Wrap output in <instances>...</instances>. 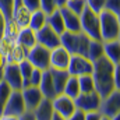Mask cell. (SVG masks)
<instances>
[{
  "label": "cell",
  "mask_w": 120,
  "mask_h": 120,
  "mask_svg": "<svg viewBox=\"0 0 120 120\" xmlns=\"http://www.w3.org/2000/svg\"><path fill=\"white\" fill-rule=\"evenodd\" d=\"M50 120H66L64 117H61L60 115H57V113H53V116H52V119Z\"/></svg>",
  "instance_id": "46"
},
{
  "label": "cell",
  "mask_w": 120,
  "mask_h": 120,
  "mask_svg": "<svg viewBox=\"0 0 120 120\" xmlns=\"http://www.w3.org/2000/svg\"><path fill=\"white\" fill-rule=\"evenodd\" d=\"M22 94V99H24V103H25V109L27 110H35V108L41 103V101L43 99V95L42 92L39 91L38 87H27V88H22L21 90Z\"/></svg>",
  "instance_id": "13"
},
{
  "label": "cell",
  "mask_w": 120,
  "mask_h": 120,
  "mask_svg": "<svg viewBox=\"0 0 120 120\" xmlns=\"http://www.w3.org/2000/svg\"><path fill=\"white\" fill-rule=\"evenodd\" d=\"M3 81L13 91H21L22 88V75L20 73L18 64H6L3 68Z\"/></svg>",
  "instance_id": "9"
},
{
  "label": "cell",
  "mask_w": 120,
  "mask_h": 120,
  "mask_svg": "<svg viewBox=\"0 0 120 120\" xmlns=\"http://www.w3.org/2000/svg\"><path fill=\"white\" fill-rule=\"evenodd\" d=\"M52 105H53V110L55 113L60 115L61 117L64 119H68L75 110V103H74V99H71L70 96L64 95V94H60L56 95L53 99H52Z\"/></svg>",
  "instance_id": "8"
},
{
  "label": "cell",
  "mask_w": 120,
  "mask_h": 120,
  "mask_svg": "<svg viewBox=\"0 0 120 120\" xmlns=\"http://www.w3.org/2000/svg\"><path fill=\"white\" fill-rule=\"evenodd\" d=\"M99 32L102 42L120 39V15L106 10L99 13Z\"/></svg>",
  "instance_id": "2"
},
{
  "label": "cell",
  "mask_w": 120,
  "mask_h": 120,
  "mask_svg": "<svg viewBox=\"0 0 120 120\" xmlns=\"http://www.w3.org/2000/svg\"><path fill=\"white\" fill-rule=\"evenodd\" d=\"M49 56H50V50L43 48L42 45L36 43L35 46H32L31 49H28V55H27V60L35 68H39L42 71L49 70Z\"/></svg>",
  "instance_id": "4"
},
{
  "label": "cell",
  "mask_w": 120,
  "mask_h": 120,
  "mask_svg": "<svg viewBox=\"0 0 120 120\" xmlns=\"http://www.w3.org/2000/svg\"><path fill=\"white\" fill-rule=\"evenodd\" d=\"M105 10L110 11L116 15H120V0H106L105 1Z\"/></svg>",
  "instance_id": "35"
},
{
  "label": "cell",
  "mask_w": 120,
  "mask_h": 120,
  "mask_svg": "<svg viewBox=\"0 0 120 120\" xmlns=\"http://www.w3.org/2000/svg\"><path fill=\"white\" fill-rule=\"evenodd\" d=\"M66 7H67L70 11H73V13H75L77 15H80V14L84 11V8H85L87 6H85V0H67Z\"/></svg>",
  "instance_id": "30"
},
{
  "label": "cell",
  "mask_w": 120,
  "mask_h": 120,
  "mask_svg": "<svg viewBox=\"0 0 120 120\" xmlns=\"http://www.w3.org/2000/svg\"><path fill=\"white\" fill-rule=\"evenodd\" d=\"M14 7V0H0V10L6 15V18H11Z\"/></svg>",
  "instance_id": "34"
},
{
  "label": "cell",
  "mask_w": 120,
  "mask_h": 120,
  "mask_svg": "<svg viewBox=\"0 0 120 120\" xmlns=\"http://www.w3.org/2000/svg\"><path fill=\"white\" fill-rule=\"evenodd\" d=\"M67 73H68V75H74V77L91 74L92 73V61L88 57H84L80 55H71L68 67H67Z\"/></svg>",
  "instance_id": "7"
},
{
  "label": "cell",
  "mask_w": 120,
  "mask_h": 120,
  "mask_svg": "<svg viewBox=\"0 0 120 120\" xmlns=\"http://www.w3.org/2000/svg\"><path fill=\"white\" fill-rule=\"evenodd\" d=\"M6 21H7V18H6V15L3 14V11L0 10V36H3V34H4V27H6Z\"/></svg>",
  "instance_id": "43"
},
{
  "label": "cell",
  "mask_w": 120,
  "mask_h": 120,
  "mask_svg": "<svg viewBox=\"0 0 120 120\" xmlns=\"http://www.w3.org/2000/svg\"><path fill=\"white\" fill-rule=\"evenodd\" d=\"M115 66L112 61L106 59L105 56L99 60L92 63V78L95 84V92L99 94V96L103 99L109 94H112L115 88V81H113V73H115Z\"/></svg>",
  "instance_id": "1"
},
{
  "label": "cell",
  "mask_w": 120,
  "mask_h": 120,
  "mask_svg": "<svg viewBox=\"0 0 120 120\" xmlns=\"http://www.w3.org/2000/svg\"><path fill=\"white\" fill-rule=\"evenodd\" d=\"M18 68H20V73H21V75H22V80H28L35 67L31 64L28 60L25 59V60H22V61L18 64Z\"/></svg>",
  "instance_id": "31"
},
{
  "label": "cell",
  "mask_w": 120,
  "mask_h": 120,
  "mask_svg": "<svg viewBox=\"0 0 120 120\" xmlns=\"http://www.w3.org/2000/svg\"><path fill=\"white\" fill-rule=\"evenodd\" d=\"M75 108L82 110L84 113H90V112H99L101 109V103H102V98L99 96L98 92H90V94H80L75 99H74Z\"/></svg>",
  "instance_id": "5"
},
{
  "label": "cell",
  "mask_w": 120,
  "mask_h": 120,
  "mask_svg": "<svg viewBox=\"0 0 120 120\" xmlns=\"http://www.w3.org/2000/svg\"><path fill=\"white\" fill-rule=\"evenodd\" d=\"M101 120H110V119H109V117H106V116H103V115H102V119H101Z\"/></svg>",
  "instance_id": "49"
},
{
  "label": "cell",
  "mask_w": 120,
  "mask_h": 120,
  "mask_svg": "<svg viewBox=\"0 0 120 120\" xmlns=\"http://www.w3.org/2000/svg\"><path fill=\"white\" fill-rule=\"evenodd\" d=\"M63 94L67 95V96H70L71 99H75V98L80 95V87H78V80H77V77L68 75L67 82H66L64 90H63Z\"/></svg>",
  "instance_id": "25"
},
{
  "label": "cell",
  "mask_w": 120,
  "mask_h": 120,
  "mask_svg": "<svg viewBox=\"0 0 120 120\" xmlns=\"http://www.w3.org/2000/svg\"><path fill=\"white\" fill-rule=\"evenodd\" d=\"M50 73H52V80H53L56 95L63 94L64 85H66L67 78H68V73L66 70H50Z\"/></svg>",
  "instance_id": "23"
},
{
  "label": "cell",
  "mask_w": 120,
  "mask_h": 120,
  "mask_svg": "<svg viewBox=\"0 0 120 120\" xmlns=\"http://www.w3.org/2000/svg\"><path fill=\"white\" fill-rule=\"evenodd\" d=\"M42 70H39V68H34V71H32V74L30 75V84L32 87H38L39 84H41V80H42Z\"/></svg>",
  "instance_id": "36"
},
{
  "label": "cell",
  "mask_w": 120,
  "mask_h": 120,
  "mask_svg": "<svg viewBox=\"0 0 120 120\" xmlns=\"http://www.w3.org/2000/svg\"><path fill=\"white\" fill-rule=\"evenodd\" d=\"M20 30H21V27H20L13 18H7L6 27H4V34H3V35L15 42V39H17V36H18V34H20Z\"/></svg>",
  "instance_id": "27"
},
{
  "label": "cell",
  "mask_w": 120,
  "mask_h": 120,
  "mask_svg": "<svg viewBox=\"0 0 120 120\" xmlns=\"http://www.w3.org/2000/svg\"><path fill=\"white\" fill-rule=\"evenodd\" d=\"M38 88L42 92L43 98L53 99V98L56 96V91H55V85H53L50 68H49V70H45V71L42 73V80H41V84L38 85Z\"/></svg>",
  "instance_id": "15"
},
{
  "label": "cell",
  "mask_w": 120,
  "mask_h": 120,
  "mask_svg": "<svg viewBox=\"0 0 120 120\" xmlns=\"http://www.w3.org/2000/svg\"><path fill=\"white\" fill-rule=\"evenodd\" d=\"M53 113H55V110H53L52 99H48V98H43L41 101V103L34 110V115H35L36 120H50Z\"/></svg>",
  "instance_id": "18"
},
{
  "label": "cell",
  "mask_w": 120,
  "mask_h": 120,
  "mask_svg": "<svg viewBox=\"0 0 120 120\" xmlns=\"http://www.w3.org/2000/svg\"><path fill=\"white\" fill-rule=\"evenodd\" d=\"M70 56L71 55L61 45L52 49L50 56H49L50 70H66L67 71V67H68V63H70Z\"/></svg>",
  "instance_id": "12"
},
{
  "label": "cell",
  "mask_w": 120,
  "mask_h": 120,
  "mask_svg": "<svg viewBox=\"0 0 120 120\" xmlns=\"http://www.w3.org/2000/svg\"><path fill=\"white\" fill-rule=\"evenodd\" d=\"M90 38L80 32V41H78V48H77V53L75 55H80V56H84L87 57V53H88V46H90Z\"/></svg>",
  "instance_id": "29"
},
{
  "label": "cell",
  "mask_w": 120,
  "mask_h": 120,
  "mask_svg": "<svg viewBox=\"0 0 120 120\" xmlns=\"http://www.w3.org/2000/svg\"><path fill=\"white\" fill-rule=\"evenodd\" d=\"M14 43H15V42L11 41L10 38H7V36H4V35L0 36V53H1L3 56H7Z\"/></svg>",
  "instance_id": "33"
},
{
  "label": "cell",
  "mask_w": 120,
  "mask_h": 120,
  "mask_svg": "<svg viewBox=\"0 0 120 120\" xmlns=\"http://www.w3.org/2000/svg\"><path fill=\"white\" fill-rule=\"evenodd\" d=\"M25 110L27 109H25V103H24L21 91H11V94L6 102V106H4L3 116L20 117Z\"/></svg>",
  "instance_id": "6"
},
{
  "label": "cell",
  "mask_w": 120,
  "mask_h": 120,
  "mask_svg": "<svg viewBox=\"0 0 120 120\" xmlns=\"http://www.w3.org/2000/svg\"><path fill=\"white\" fill-rule=\"evenodd\" d=\"M11 88L4 82L1 81L0 82V117H3V112H4V106H6V102L11 94Z\"/></svg>",
  "instance_id": "28"
},
{
  "label": "cell",
  "mask_w": 120,
  "mask_h": 120,
  "mask_svg": "<svg viewBox=\"0 0 120 120\" xmlns=\"http://www.w3.org/2000/svg\"><path fill=\"white\" fill-rule=\"evenodd\" d=\"M56 8V0H41V10H43L46 14H50Z\"/></svg>",
  "instance_id": "37"
},
{
  "label": "cell",
  "mask_w": 120,
  "mask_h": 120,
  "mask_svg": "<svg viewBox=\"0 0 120 120\" xmlns=\"http://www.w3.org/2000/svg\"><path fill=\"white\" fill-rule=\"evenodd\" d=\"M0 120H17V117H10V116H3V117H0Z\"/></svg>",
  "instance_id": "47"
},
{
  "label": "cell",
  "mask_w": 120,
  "mask_h": 120,
  "mask_svg": "<svg viewBox=\"0 0 120 120\" xmlns=\"http://www.w3.org/2000/svg\"><path fill=\"white\" fill-rule=\"evenodd\" d=\"M110 120H120V113L119 115H115V116H112V117H109Z\"/></svg>",
  "instance_id": "48"
},
{
  "label": "cell",
  "mask_w": 120,
  "mask_h": 120,
  "mask_svg": "<svg viewBox=\"0 0 120 120\" xmlns=\"http://www.w3.org/2000/svg\"><path fill=\"white\" fill-rule=\"evenodd\" d=\"M66 120H85V113H84L82 110L77 109L68 119H66Z\"/></svg>",
  "instance_id": "40"
},
{
  "label": "cell",
  "mask_w": 120,
  "mask_h": 120,
  "mask_svg": "<svg viewBox=\"0 0 120 120\" xmlns=\"http://www.w3.org/2000/svg\"><path fill=\"white\" fill-rule=\"evenodd\" d=\"M99 112L103 116H106V117H112L115 115H119L120 113V90H115L112 94H109L106 98L102 99Z\"/></svg>",
  "instance_id": "11"
},
{
  "label": "cell",
  "mask_w": 120,
  "mask_h": 120,
  "mask_svg": "<svg viewBox=\"0 0 120 120\" xmlns=\"http://www.w3.org/2000/svg\"><path fill=\"white\" fill-rule=\"evenodd\" d=\"M46 18H48V14L43 11V10H41V8H38V10H34L32 13H31V20H30V27L32 31H39L41 28H43L45 25H46Z\"/></svg>",
  "instance_id": "22"
},
{
  "label": "cell",
  "mask_w": 120,
  "mask_h": 120,
  "mask_svg": "<svg viewBox=\"0 0 120 120\" xmlns=\"http://www.w3.org/2000/svg\"><path fill=\"white\" fill-rule=\"evenodd\" d=\"M78 41H80V32H68L64 31L60 35V45L70 53V55H75L77 53V48H78Z\"/></svg>",
  "instance_id": "16"
},
{
  "label": "cell",
  "mask_w": 120,
  "mask_h": 120,
  "mask_svg": "<svg viewBox=\"0 0 120 120\" xmlns=\"http://www.w3.org/2000/svg\"><path fill=\"white\" fill-rule=\"evenodd\" d=\"M60 13H61V17H63V21H64V27L66 31L68 32H81V24H80V15H77L75 13L70 11L66 6L59 8Z\"/></svg>",
  "instance_id": "14"
},
{
  "label": "cell",
  "mask_w": 120,
  "mask_h": 120,
  "mask_svg": "<svg viewBox=\"0 0 120 120\" xmlns=\"http://www.w3.org/2000/svg\"><path fill=\"white\" fill-rule=\"evenodd\" d=\"M22 3L30 8L31 11L41 8V0H22Z\"/></svg>",
  "instance_id": "38"
},
{
  "label": "cell",
  "mask_w": 120,
  "mask_h": 120,
  "mask_svg": "<svg viewBox=\"0 0 120 120\" xmlns=\"http://www.w3.org/2000/svg\"><path fill=\"white\" fill-rule=\"evenodd\" d=\"M6 64H7V61H6V56H3V55L0 53V82L3 81V68H4Z\"/></svg>",
  "instance_id": "44"
},
{
  "label": "cell",
  "mask_w": 120,
  "mask_h": 120,
  "mask_svg": "<svg viewBox=\"0 0 120 120\" xmlns=\"http://www.w3.org/2000/svg\"><path fill=\"white\" fill-rule=\"evenodd\" d=\"M113 81H115V88H116V90H120V64H116V66H115Z\"/></svg>",
  "instance_id": "39"
},
{
  "label": "cell",
  "mask_w": 120,
  "mask_h": 120,
  "mask_svg": "<svg viewBox=\"0 0 120 120\" xmlns=\"http://www.w3.org/2000/svg\"><path fill=\"white\" fill-rule=\"evenodd\" d=\"M66 3H67V0H56V7L57 8H61V7L66 6Z\"/></svg>",
  "instance_id": "45"
},
{
  "label": "cell",
  "mask_w": 120,
  "mask_h": 120,
  "mask_svg": "<svg viewBox=\"0 0 120 120\" xmlns=\"http://www.w3.org/2000/svg\"><path fill=\"white\" fill-rule=\"evenodd\" d=\"M15 42L20 43V45H22L27 49H31L32 46L36 45V34H35V31L31 30L30 27L21 28L18 36H17V39H15Z\"/></svg>",
  "instance_id": "21"
},
{
  "label": "cell",
  "mask_w": 120,
  "mask_h": 120,
  "mask_svg": "<svg viewBox=\"0 0 120 120\" xmlns=\"http://www.w3.org/2000/svg\"><path fill=\"white\" fill-rule=\"evenodd\" d=\"M103 56L113 64H120V39L103 42Z\"/></svg>",
  "instance_id": "17"
},
{
  "label": "cell",
  "mask_w": 120,
  "mask_h": 120,
  "mask_svg": "<svg viewBox=\"0 0 120 120\" xmlns=\"http://www.w3.org/2000/svg\"><path fill=\"white\" fill-rule=\"evenodd\" d=\"M36 34V43L42 45L43 48L52 50L60 45V35L56 34L49 25H45L43 28L35 32Z\"/></svg>",
  "instance_id": "10"
},
{
  "label": "cell",
  "mask_w": 120,
  "mask_h": 120,
  "mask_svg": "<svg viewBox=\"0 0 120 120\" xmlns=\"http://www.w3.org/2000/svg\"><path fill=\"white\" fill-rule=\"evenodd\" d=\"M17 120H36L35 119V115L32 110H25L20 117H17Z\"/></svg>",
  "instance_id": "41"
},
{
  "label": "cell",
  "mask_w": 120,
  "mask_h": 120,
  "mask_svg": "<svg viewBox=\"0 0 120 120\" xmlns=\"http://www.w3.org/2000/svg\"><path fill=\"white\" fill-rule=\"evenodd\" d=\"M105 1L106 0H85V6L94 13L99 14L105 10Z\"/></svg>",
  "instance_id": "32"
},
{
  "label": "cell",
  "mask_w": 120,
  "mask_h": 120,
  "mask_svg": "<svg viewBox=\"0 0 120 120\" xmlns=\"http://www.w3.org/2000/svg\"><path fill=\"white\" fill-rule=\"evenodd\" d=\"M78 80V87H80V94H90L95 91V84H94V78L92 74H84L77 77Z\"/></svg>",
  "instance_id": "26"
},
{
  "label": "cell",
  "mask_w": 120,
  "mask_h": 120,
  "mask_svg": "<svg viewBox=\"0 0 120 120\" xmlns=\"http://www.w3.org/2000/svg\"><path fill=\"white\" fill-rule=\"evenodd\" d=\"M102 119V113L101 112H90L85 113V120H101Z\"/></svg>",
  "instance_id": "42"
},
{
  "label": "cell",
  "mask_w": 120,
  "mask_h": 120,
  "mask_svg": "<svg viewBox=\"0 0 120 120\" xmlns=\"http://www.w3.org/2000/svg\"><path fill=\"white\" fill-rule=\"evenodd\" d=\"M27 55H28V49L15 42L13 45L11 50L8 52V55L6 56V61L8 64H20L22 60L27 59Z\"/></svg>",
  "instance_id": "19"
},
{
  "label": "cell",
  "mask_w": 120,
  "mask_h": 120,
  "mask_svg": "<svg viewBox=\"0 0 120 120\" xmlns=\"http://www.w3.org/2000/svg\"><path fill=\"white\" fill-rule=\"evenodd\" d=\"M87 57L94 63L96 60H99L101 57H103V42L98 41V39H91L90 46H88V53Z\"/></svg>",
  "instance_id": "24"
},
{
  "label": "cell",
  "mask_w": 120,
  "mask_h": 120,
  "mask_svg": "<svg viewBox=\"0 0 120 120\" xmlns=\"http://www.w3.org/2000/svg\"><path fill=\"white\" fill-rule=\"evenodd\" d=\"M80 24H81V32L85 34L90 39H98V41H101L99 14L94 13L88 7H85L84 11L80 14Z\"/></svg>",
  "instance_id": "3"
},
{
  "label": "cell",
  "mask_w": 120,
  "mask_h": 120,
  "mask_svg": "<svg viewBox=\"0 0 120 120\" xmlns=\"http://www.w3.org/2000/svg\"><path fill=\"white\" fill-rule=\"evenodd\" d=\"M46 25H49L52 30L55 31L56 34H59V35H61V34L66 31L64 21H63V17H61V13H60L59 8H56L55 11H52L50 14H48Z\"/></svg>",
  "instance_id": "20"
}]
</instances>
